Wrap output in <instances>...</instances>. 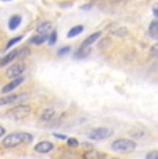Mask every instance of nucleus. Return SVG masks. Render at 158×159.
Listing matches in <instances>:
<instances>
[{"label":"nucleus","instance_id":"39448f33","mask_svg":"<svg viewBox=\"0 0 158 159\" xmlns=\"http://www.w3.org/2000/svg\"><path fill=\"white\" fill-rule=\"evenodd\" d=\"M24 71H25V64L24 62H14L8 66L7 72H6V76H7L8 79L18 78V76H22Z\"/></svg>","mask_w":158,"mask_h":159},{"label":"nucleus","instance_id":"cd10ccee","mask_svg":"<svg viewBox=\"0 0 158 159\" xmlns=\"http://www.w3.org/2000/svg\"><path fill=\"white\" fill-rule=\"evenodd\" d=\"M92 8V4H86V6H82V10H89Z\"/></svg>","mask_w":158,"mask_h":159},{"label":"nucleus","instance_id":"ddd939ff","mask_svg":"<svg viewBox=\"0 0 158 159\" xmlns=\"http://www.w3.org/2000/svg\"><path fill=\"white\" fill-rule=\"evenodd\" d=\"M21 22H22V17H21L20 14H14L13 17L8 20V29H10V30H16L18 26L21 25Z\"/></svg>","mask_w":158,"mask_h":159},{"label":"nucleus","instance_id":"a211bd4d","mask_svg":"<svg viewBox=\"0 0 158 159\" xmlns=\"http://www.w3.org/2000/svg\"><path fill=\"white\" fill-rule=\"evenodd\" d=\"M148 33H150L151 38L158 39V21H153L148 26Z\"/></svg>","mask_w":158,"mask_h":159},{"label":"nucleus","instance_id":"f257e3e1","mask_svg":"<svg viewBox=\"0 0 158 159\" xmlns=\"http://www.w3.org/2000/svg\"><path fill=\"white\" fill-rule=\"evenodd\" d=\"M33 141V136L26 131H14V133L6 134L2 139V147L6 149L17 148L21 144H31Z\"/></svg>","mask_w":158,"mask_h":159},{"label":"nucleus","instance_id":"4be33fe9","mask_svg":"<svg viewBox=\"0 0 158 159\" xmlns=\"http://www.w3.org/2000/svg\"><path fill=\"white\" fill-rule=\"evenodd\" d=\"M69 51H71V46H63L61 48L57 50V56L64 57V56H67V54H69Z\"/></svg>","mask_w":158,"mask_h":159},{"label":"nucleus","instance_id":"9b49d317","mask_svg":"<svg viewBox=\"0 0 158 159\" xmlns=\"http://www.w3.org/2000/svg\"><path fill=\"white\" fill-rule=\"evenodd\" d=\"M47 36H49V33H38L36 32L35 35L29 39V43H32L35 46H40V44H43L44 42H47Z\"/></svg>","mask_w":158,"mask_h":159},{"label":"nucleus","instance_id":"423d86ee","mask_svg":"<svg viewBox=\"0 0 158 159\" xmlns=\"http://www.w3.org/2000/svg\"><path fill=\"white\" fill-rule=\"evenodd\" d=\"M25 82V78L24 76H18V78H13L10 79V82H7V83L4 84V86L2 87V93L3 94H7V93H13L14 90H16L17 87H20L21 84Z\"/></svg>","mask_w":158,"mask_h":159},{"label":"nucleus","instance_id":"7ed1b4c3","mask_svg":"<svg viewBox=\"0 0 158 159\" xmlns=\"http://www.w3.org/2000/svg\"><path fill=\"white\" fill-rule=\"evenodd\" d=\"M136 148H137V144L132 139H117L111 143V149L117 154H132Z\"/></svg>","mask_w":158,"mask_h":159},{"label":"nucleus","instance_id":"20e7f679","mask_svg":"<svg viewBox=\"0 0 158 159\" xmlns=\"http://www.w3.org/2000/svg\"><path fill=\"white\" fill-rule=\"evenodd\" d=\"M114 134V130L110 129V127H105V126H101V127H95L87 133V137L89 140L92 141H103V140H107Z\"/></svg>","mask_w":158,"mask_h":159},{"label":"nucleus","instance_id":"bb28decb","mask_svg":"<svg viewBox=\"0 0 158 159\" xmlns=\"http://www.w3.org/2000/svg\"><path fill=\"white\" fill-rule=\"evenodd\" d=\"M54 137H56V139H58V140H67V139H68V137L64 136V134H57V133H54Z\"/></svg>","mask_w":158,"mask_h":159},{"label":"nucleus","instance_id":"f03ea898","mask_svg":"<svg viewBox=\"0 0 158 159\" xmlns=\"http://www.w3.org/2000/svg\"><path fill=\"white\" fill-rule=\"evenodd\" d=\"M32 105H29V104L17 102L16 105H13L6 112V116H8L10 119H14V120H22V119L28 118L32 114Z\"/></svg>","mask_w":158,"mask_h":159},{"label":"nucleus","instance_id":"6e6552de","mask_svg":"<svg viewBox=\"0 0 158 159\" xmlns=\"http://www.w3.org/2000/svg\"><path fill=\"white\" fill-rule=\"evenodd\" d=\"M54 149V144L49 140H43V141H39L38 144H35L33 147V151L38 152V154H50Z\"/></svg>","mask_w":158,"mask_h":159},{"label":"nucleus","instance_id":"f8f14e48","mask_svg":"<svg viewBox=\"0 0 158 159\" xmlns=\"http://www.w3.org/2000/svg\"><path fill=\"white\" fill-rule=\"evenodd\" d=\"M100 36H101V32H100V30H97V32H95V33H92V35L87 36V38L82 42L81 46H82V47H90V46L95 43V42L99 40Z\"/></svg>","mask_w":158,"mask_h":159},{"label":"nucleus","instance_id":"0eeeda50","mask_svg":"<svg viewBox=\"0 0 158 159\" xmlns=\"http://www.w3.org/2000/svg\"><path fill=\"white\" fill-rule=\"evenodd\" d=\"M24 94H17V93H7L3 97H0V107L4 105H13V104L20 102L21 100H24Z\"/></svg>","mask_w":158,"mask_h":159},{"label":"nucleus","instance_id":"c756f323","mask_svg":"<svg viewBox=\"0 0 158 159\" xmlns=\"http://www.w3.org/2000/svg\"><path fill=\"white\" fill-rule=\"evenodd\" d=\"M3 2H11V0H3Z\"/></svg>","mask_w":158,"mask_h":159},{"label":"nucleus","instance_id":"aec40b11","mask_svg":"<svg viewBox=\"0 0 158 159\" xmlns=\"http://www.w3.org/2000/svg\"><path fill=\"white\" fill-rule=\"evenodd\" d=\"M22 38H24V36L20 35V36H16V38L10 39V40L7 42V44H6V50H11V47H13V46H16L17 43H20V42L22 40Z\"/></svg>","mask_w":158,"mask_h":159},{"label":"nucleus","instance_id":"c85d7f7f","mask_svg":"<svg viewBox=\"0 0 158 159\" xmlns=\"http://www.w3.org/2000/svg\"><path fill=\"white\" fill-rule=\"evenodd\" d=\"M153 11H154V14H156V17L158 18V4H157L154 8H153Z\"/></svg>","mask_w":158,"mask_h":159},{"label":"nucleus","instance_id":"a878e982","mask_svg":"<svg viewBox=\"0 0 158 159\" xmlns=\"http://www.w3.org/2000/svg\"><path fill=\"white\" fill-rule=\"evenodd\" d=\"M4 136H6V127L0 125V140H2Z\"/></svg>","mask_w":158,"mask_h":159},{"label":"nucleus","instance_id":"412c9836","mask_svg":"<svg viewBox=\"0 0 158 159\" xmlns=\"http://www.w3.org/2000/svg\"><path fill=\"white\" fill-rule=\"evenodd\" d=\"M57 38H58V33H57L56 30H51V32L49 33V36H47V43H49V46H54V44H56Z\"/></svg>","mask_w":158,"mask_h":159},{"label":"nucleus","instance_id":"9d476101","mask_svg":"<svg viewBox=\"0 0 158 159\" xmlns=\"http://www.w3.org/2000/svg\"><path fill=\"white\" fill-rule=\"evenodd\" d=\"M57 112L54 108H51V107H47V108H44L43 111L40 112V115H39V120L43 122V123H49L50 120H53L54 118H56Z\"/></svg>","mask_w":158,"mask_h":159},{"label":"nucleus","instance_id":"5701e85b","mask_svg":"<svg viewBox=\"0 0 158 159\" xmlns=\"http://www.w3.org/2000/svg\"><path fill=\"white\" fill-rule=\"evenodd\" d=\"M150 57L151 58H158V40L150 47Z\"/></svg>","mask_w":158,"mask_h":159},{"label":"nucleus","instance_id":"1a4fd4ad","mask_svg":"<svg viewBox=\"0 0 158 159\" xmlns=\"http://www.w3.org/2000/svg\"><path fill=\"white\" fill-rule=\"evenodd\" d=\"M18 57H20V48H13V50L8 51L4 57L0 58V68L8 65V64H11L14 60H17Z\"/></svg>","mask_w":158,"mask_h":159},{"label":"nucleus","instance_id":"2eb2a0df","mask_svg":"<svg viewBox=\"0 0 158 159\" xmlns=\"http://www.w3.org/2000/svg\"><path fill=\"white\" fill-rule=\"evenodd\" d=\"M89 54H90V47H82L81 46V47L75 51L74 58L75 60H83V58H86Z\"/></svg>","mask_w":158,"mask_h":159},{"label":"nucleus","instance_id":"393cba45","mask_svg":"<svg viewBox=\"0 0 158 159\" xmlns=\"http://www.w3.org/2000/svg\"><path fill=\"white\" fill-rule=\"evenodd\" d=\"M146 159H158V151H150L146 155Z\"/></svg>","mask_w":158,"mask_h":159},{"label":"nucleus","instance_id":"f3484780","mask_svg":"<svg viewBox=\"0 0 158 159\" xmlns=\"http://www.w3.org/2000/svg\"><path fill=\"white\" fill-rule=\"evenodd\" d=\"M129 136L132 137L133 140H140V139H144L146 137V133H144V130L143 129H132V130H129Z\"/></svg>","mask_w":158,"mask_h":159},{"label":"nucleus","instance_id":"dca6fc26","mask_svg":"<svg viewBox=\"0 0 158 159\" xmlns=\"http://www.w3.org/2000/svg\"><path fill=\"white\" fill-rule=\"evenodd\" d=\"M51 29H53V25H51L50 21H42V22L38 25V28H36V32L38 33H49Z\"/></svg>","mask_w":158,"mask_h":159},{"label":"nucleus","instance_id":"b1692460","mask_svg":"<svg viewBox=\"0 0 158 159\" xmlns=\"http://www.w3.org/2000/svg\"><path fill=\"white\" fill-rule=\"evenodd\" d=\"M67 145L71 147V148H75V147L79 145V141L77 139H72V137H69V139H67Z\"/></svg>","mask_w":158,"mask_h":159},{"label":"nucleus","instance_id":"4468645a","mask_svg":"<svg viewBox=\"0 0 158 159\" xmlns=\"http://www.w3.org/2000/svg\"><path fill=\"white\" fill-rule=\"evenodd\" d=\"M83 30H85L83 25H75V26H72L68 32H67V38H68V39H74V38H77V36L81 35Z\"/></svg>","mask_w":158,"mask_h":159},{"label":"nucleus","instance_id":"6ab92c4d","mask_svg":"<svg viewBox=\"0 0 158 159\" xmlns=\"http://www.w3.org/2000/svg\"><path fill=\"white\" fill-rule=\"evenodd\" d=\"M101 157H105L104 154H101V152H99V151H96L95 148H92V149H89L87 152H85L83 154V158H101Z\"/></svg>","mask_w":158,"mask_h":159}]
</instances>
